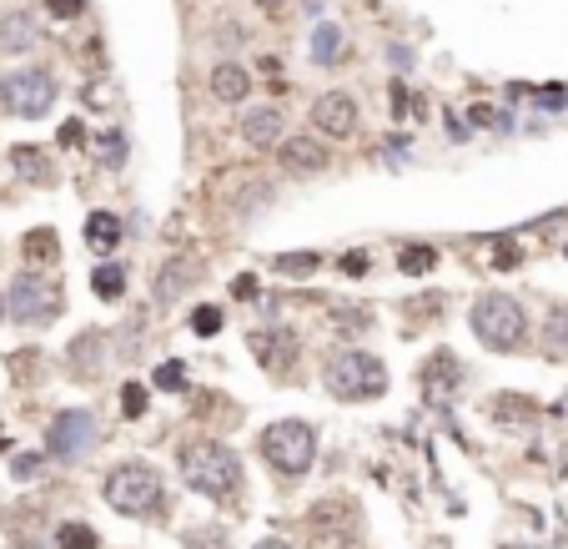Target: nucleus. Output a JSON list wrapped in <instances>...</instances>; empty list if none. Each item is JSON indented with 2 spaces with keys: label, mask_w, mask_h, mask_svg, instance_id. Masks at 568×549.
<instances>
[{
  "label": "nucleus",
  "mask_w": 568,
  "mask_h": 549,
  "mask_svg": "<svg viewBox=\"0 0 568 549\" xmlns=\"http://www.w3.org/2000/svg\"><path fill=\"white\" fill-rule=\"evenodd\" d=\"M276 157H282L287 172H302V176L327 172V146L317 142V137H282V142H276Z\"/></svg>",
  "instance_id": "nucleus-10"
},
{
  "label": "nucleus",
  "mask_w": 568,
  "mask_h": 549,
  "mask_svg": "<svg viewBox=\"0 0 568 549\" xmlns=\"http://www.w3.org/2000/svg\"><path fill=\"white\" fill-rule=\"evenodd\" d=\"M121 408H126V419H141V413H146V388H141V383H126Z\"/></svg>",
  "instance_id": "nucleus-26"
},
{
  "label": "nucleus",
  "mask_w": 568,
  "mask_h": 549,
  "mask_svg": "<svg viewBox=\"0 0 568 549\" xmlns=\"http://www.w3.org/2000/svg\"><path fill=\"white\" fill-rule=\"evenodd\" d=\"M191 333H197V338L222 333V308H197V313H191Z\"/></svg>",
  "instance_id": "nucleus-24"
},
{
  "label": "nucleus",
  "mask_w": 568,
  "mask_h": 549,
  "mask_svg": "<svg viewBox=\"0 0 568 549\" xmlns=\"http://www.w3.org/2000/svg\"><path fill=\"white\" fill-rule=\"evenodd\" d=\"M0 313H5V293H0Z\"/></svg>",
  "instance_id": "nucleus-36"
},
{
  "label": "nucleus",
  "mask_w": 568,
  "mask_h": 549,
  "mask_svg": "<svg viewBox=\"0 0 568 549\" xmlns=\"http://www.w3.org/2000/svg\"><path fill=\"white\" fill-rule=\"evenodd\" d=\"M0 443H5V434H0Z\"/></svg>",
  "instance_id": "nucleus-37"
},
{
  "label": "nucleus",
  "mask_w": 568,
  "mask_h": 549,
  "mask_svg": "<svg viewBox=\"0 0 568 549\" xmlns=\"http://www.w3.org/2000/svg\"><path fill=\"white\" fill-rule=\"evenodd\" d=\"M182 479L206 499H237L242 459L227 443H191V449H182Z\"/></svg>",
  "instance_id": "nucleus-1"
},
{
  "label": "nucleus",
  "mask_w": 568,
  "mask_h": 549,
  "mask_svg": "<svg viewBox=\"0 0 568 549\" xmlns=\"http://www.w3.org/2000/svg\"><path fill=\"white\" fill-rule=\"evenodd\" d=\"M252 348H257V358L267 363V368H287V363H292V353H297V343H292V338H282V343H272V328L252 333Z\"/></svg>",
  "instance_id": "nucleus-16"
},
{
  "label": "nucleus",
  "mask_w": 568,
  "mask_h": 549,
  "mask_svg": "<svg viewBox=\"0 0 568 549\" xmlns=\"http://www.w3.org/2000/svg\"><path fill=\"white\" fill-rule=\"evenodd\" d=\"M152 383H156L161 393H182V388H186V363H176V358L161 363V368L152 373Z\"/></svg>",
  "instance_id": "nucleus-19"
},
{
  "label": "nucleus",
  "mask_w": 568,
  "mask_h": 549,
  "mask_svg": "<svg viewBox=\"0 0 568 549\" xmlns=\"http://www.w3.org/2000/svg\"><path fill=\"white\" fill-rule=\"evenodd\" d=\"M257 549H292V545H287V539H261Z\"/></svg>",
  "instance_id": "nucleus-34"
},
{
  "label": "nucleus",
  "mask_w": 568,
  "mask_h": 549,
  "mask_svg": "<svg viewBox=\"0 0 568 549\" xmlns=\"http://www.w3.org/2000/svg\"><path fill=\"white\" fill-rule=\"evenodd\" d=\"M11 161H16V167H26V176H31V182H46V176H51L46 157H41V152H31V146H16V152H11Z\"/></svg>",
  "instance_id": "nucleus-21"
},
{
  "label": "nucleus",
  "mask_w": 568,
  "mask_h": 549,
  "mask_svg": "<svg viewBox=\"0 0 568 549\" xmlns=\"http://www.w3.org/2000/svg\"><path fill=\"white\" fill-rule=\"evenodd\" d=\"M61 142H66V146H81V122H66V126H61Z\"/></svg>",
  "instance_id": "nucleus-32"
},
{
  "label": "nucleus",
  "mask_w": 568,
  "mask_h": 549,
  "mask_svg": "<svg viewBox=\"0 0 568 549\" xmlns=\"http://www.w3.org/2000/svg\"><path fill=\"white\" fill-rule=\"evenodd\" d=\"M317 263H323L317 252H297V257H276V272H292V278H302V272H312Z\"/></svg>",
  "instance_id": "nucleus-25"
},
{
  "label": "nucleus",
  "mask_w": 568,
  "mask_h": 549,
  "mask_svg": "<svg viewBox=\"0 0 568 549\" xmlns=\"http://www.w3.org/2000/svg\"><path fill=\"white\" fill-rule=\"evenodd\" d=\"M231 293H237V298H252V293H257V278H237V283H231Z\"/></svg>",
  "instance_id": "nucleus-33"
},
{
  "label": "nucleus",
  "mask_w": 568,
  "mask_h": 549,
  "mask_svg": "<svg viewBox=\"0 0 568 549\" xmlns=\"http://www.w3.org/2000/svg\"><path fill=\"white\" fill-rule=\"evenodd\" d=\"M0 101H5V111H11V116L35 122V116H46V111L56 106V76H51V71H41V66L11 71V76L0 81Z\"/></svg>",
  "instance_id": "nucleus-6"
},
{
  "label": "nucleus",
  "mask_w": 568,
  "mask_h": 549,
  "mask_svg": "<svg viewBox=\"0 0 568 549\" xmlns=\"http://www.w3.org/2000/svg\"><path fill=\"white\" fill-rule=\"evenodd\" d=\"M261 11H282V5H287V0H257Z\"/></svg>",
  "instance_id": "nucleus-35"
},
{
  "label": "nucleus",
  "mask_w": 568,
  "mask_h": 549,
  "mask_svg": "<svg viewBox=\"0 0 568 549\" xmlns=\"http://www.w3.org/2000/svg\"><path fill=\"white\" fill-rule=\"evenodd\" d=\"M468 323H473L478 343L493 348V353H513V348H523V338H528V313H523V302L508 298V293L478 298Z\"/></svg>",
  "instance_id": "nucleus-2"
},
{
  "label": "nucleus",
  "mask_w": 568,
  "mask_h": 549,
  "mask_svg": "<svg viewBox=\"0 0 568 549\" xmlns=\"http://www.w3.org/2000/svg\"><path fill=\"white\" fill-rule=\"evenodd\" d=\"M41 464H46L41 454H20L16 464H11V474H16V479H35V474H41Z\"/></svg>",
  "instance_id": "nucleus-29"
},
{
  "label": "nucleus",
  "mask_w": 568,
  "mask_h": 549,
  "mask_svg": "<svg viewBox=\"0 0 568 549\" xmlns=\"http://www.w3.org/2000/svg\"><path fill=\"white\" fill-rule=\"evenodd\" d=\"M5 313L35 328V323H51V318L61 313V293L41 278V272H16L11 287H5Z\"/></svg>",
  "instance_id": "nucleus-7"
},
{
  "label": "nucleus",
  "mask_w": 568,
  "mask_h": 549,
  "mask_svg": "<svg viewBox=\"0 0 568 549\" xmlns=\"http://www.w3.org/2000/svg\"><path fill=\"white\" fill-rule=\"evenodd\" d=\"M312 61L317 66H338V61H347V35H342V26H317L312 31Z\"/></svg>",
  "instance_id": "nucleus-13"
},
{
  "label": "nucleus",
  "mask_w": 568,
  "mask_h": 549,
  "mask_svg": "<svg viewBox=\"0 0 568 549\" xmlns=\"http://www.w3.org/2000/svg\"><path fill=\"white\" fill-rule=\"evenodd\" d=\"M246 91H252V76H246V66L222 61V66L212 71V96H216V101H242Z\"/></svg>",
  "instance_id": "nucleus-14"
},
{
  "label": "nucleus",
  "mask_w": 568,
  "mask_h": 549,
  "mask_svg": "<svg viewBox=\"0 0 568 549\" xmlns=\"http://www.w3.org/2000/svg\"><path fill=\"white\" fill-rule=\"evenodd\" d=\"M86 242H91L96 252H111L121 242V217H116V212H91V217H86Z\"/></svg>",
  "instance_id": "nucleus-15"
},
{
  "label": "nucleus",
  "mask_w": 568,
  "mask_h": 549,
  "mask_svg": "<svg viewBox=\"0 0 568 549\" xmlns=\"http://www.w3.org/2000/svg\"><path fill=\"white\" fill-rule=\"evenodd\" d=\"M342 272H347V278H362V272H368V257H342Z\"/></svg>",
  "instance_id": "nucleus-31"
},
{
  "label": "nucleus",
  "mask_w": 568,
  "mask_h": 549,
  "mask_svg": "<svg viewBox=\"0 0 568 549\" xmlns=\"http://www.w3.org/2000/svg\"><path fill=\"white\" fill-rule=\"evenodd\" d=\"M432 263H438V252H432V247H423V242H413V247H402V257H398V267H402V272H432Z\"/></svg>",
  "instance_id": "nucleus-20"
},
{
  "label": "nucleus",
  "mask_w": 568,
  "mask_h": 549,
  "mask_svg": "<svg viewBox=\"0 0 568 549\" xmlns=\"http://www.w3.org/2000/svg\"><path fill=\"white\" fill-rule=\"evenodd\" d=\"M553 333H558V338H553V353H568V313L564 308H558V313H553Z\"/></svg>",
  "instance_id": "nucleus-30"
},
{
  "label": "nucleus",
  "mask_w": 568,
  "mask_h": 549,
  "mask_svg": "<svg viewBox=\"0 0 568 549\" xmlns=\"http://www.w3.org/2000/svg\"><path fill=\"white\" fill-rule=\"evenodd\" d=\"M96 439H101V428H96V419L86 408H66V413H56L51 428H46V449H51V459H61V464L86 459L96 449Z\"/></svg>",
  "instance_id": "nucleus-8"
},
{
  "label": "nucleus",
  "mask_w": 568,
  "mask_h": 549,
  "mask_svg": "<svg viewBox=\"0 0 568 549\" xmlns=\"http://www.w3.org/2000/svg\"><path fill=\"white\" fill-rule=\"evenodd\" d=\"M323 383H327V393L357 404V398H377V393L387 388V368H383V358H372L362 348H347V353H332V358H327Z\"/></svg>",
  "instance_id": "nucleus-4"
},
{
  "label": "nucleus",
  "mask_w": 568,
  "mask_h": 549,
  "mask_svg": "<svg viewBox=\"0 0 568 549\" xmlns=\"http://www.w3.org/2000/svg\"><path fill=\"white\" fill-rule=\"evenodd\" d=\"M91 287H96V298H121L126 293V267L121 263H101L96 267V278H91Z\"/></svg>",
  "instance_id": "nucleus-17"
},
{
  "label": "nucleus",
  "mask_w": 568,
  "mask_h": 549,
  "mask_svg": "<svg viewBox=\"0 0 568 549\" xmlns=\"http://www.w3.org/2000/svg\"><path fill=\"white\" fill-rule=\"evenodd\" d=\"M261 454H267V464H272L276 474L297 479V474H307L312 459H317V434H312V424H302V419H276V424H267V434H261Z\"/></svg>",
  "instance_id": "nucleus-5"
},
{
  "label": "nucleus",
  "mask_w": 568,
  "mask_h": 549,
  "mask_svg": "<svg viewBox=\"0 0 568 549\" xmlns=\"http://www.w3.org/2000/svg\"><path fill=\"white\" fill-rule=\"evenodd\" d=\"M35 35H41V26H35L31 11H5V20H0V56L35 51Z\"/></svg>",
  "instance_id": "nucleus-12"
},
{
  "label": "nucleus",
  "mask_w": 568,
  "mask_h": 549,
  "mask_svg": "<svg viewBox=\"0 0 568 549\" xmlns=\"http://www.w3.org/2000/svg\"><path fill=\"white\" fill-rule=\"evenodd\" d=\"M26 257H35V263H56V232H31L26 237Z\"/></svg>",
  "instance_id": "nucleus-22"
},
{
  "label": "nucleus",
  "mask_w": 568,
  "mask_h": 549,
  "mask_svg": "<svg viewBox=\"0 0 568 549\" xmlns=\"http://www.w3.org/2000/svg\"><path fill=\"white\" fill-rule=\"evenodd\" d=\"M46 11L56 20H71V16H81V11H86V0H46Z\"/></svg>",
  "instance_id": "nucleus-28"
},
{
  "label": "nucleus",
  "mask_w": 568,
  "mask_h": 549,
  "mask_svg": "<svg viewBox=\"0 0 568 549\" xmlns=\"http://www.w3.org/2000/svg\"><path fill=\"white\" fill-rule=\"evenodd\" d=\"M101 539H96L91 524H61L56 529V549H96Z\"/></svg>",
  "instance_id": "nucleus-18"
},
{
  "label": "nucleus",
  "mask_w": 568,
  "mask_h": 549,
  "mask_svg": "<svg viewBox=\"0 0 568 549\" xmlns=\"http://www.w3.org/2000/svg\"><path fill=\"white\" fill-rule=\"evenodd\" d=\"M186 278H191V267H182V263L171 267V272H161V278H156V298L171 302V298H176V287H182Z\"/></svg>",
  "instance_id": "nucleus-23"
},
{
  "label": "nucleus",
  "mask_w": 568,
  "mask_h": 549,
  "mask_svg": "<svg viewBox=\"0 0 568 549\" xmlns=\"http://www.w3.org/2000/svg\"><path fill=\"white\" fill-rule=\"evenodd\" d=\"M312 126H317V131H327L332 142H347V137L357 131V101L347 91L317 96V101H312Z\"/></svg>",
  "instance_id": "nucleus-9"
},
{
  "label": "nucleus",
  "mask_w": 568,
  "mask_h": 549,
  "mask_svg": "<svg viewBox=\"0 0 568 549\" xmlns=\"http://www.w3.org/2000/svg\"><path fill=\"white\" fill-rule=\"evenodd\" d=\"M282 131H287V122H282V111L276 106H252L242 116V137H246V146H257V152L276 146L282 142Z\"/></svg>",
  "instance_id": "nucleus-11"
},
{
  "label": "nucleus",
  "mask_w": 568,
  "mask_h": 549,
  "mask_svg": "<svg viewBox=\"0 0 568 549\" xmlns=\"http://www.w3.org/2000/svg\"><path fill=\"white\" fill-rule=\"evenodd\" d=\"M161 499H167V484H161V474L152 464H116L106 474V504L116 514L146 519L161 509Z\"/></svg>",
  "instance_id": "nucleus-3"
},
{
  "label": "nucleus",
  "mask_w": 568,
  "mask_h": 549,
  "mask_svg": "<svg viewBox=\"0 0 568 549\" xmlns=\"http://www.w3.org/2000/svg\"><path fill=\"white\" fill-rule=\"evenodd\" d=\"M96 152H101L106 161H121L126 157V146H121V137H116V131H101V137H96Z\"/></svg>",
  "instance_id": "nucleus-27"
}]
</instances>
